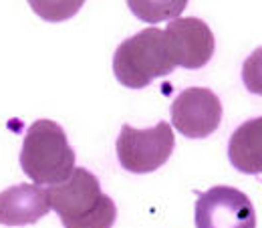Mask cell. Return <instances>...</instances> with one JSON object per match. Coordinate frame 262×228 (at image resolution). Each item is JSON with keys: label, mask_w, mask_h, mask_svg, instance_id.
<instances>
[{"label": "cell", "mask_w": 262, "mask_h": 228, "mask_svg": "<svg viewBox=\"0 0 262 228\" xmlns=\"http://www.w3.org/2000/svg\"><path fill=\"white\" fill-rule=\"evenodd\" d=\"M47 192L51 208L65 228H111L115 224V202L103 194L97 176L85 168H75L69 180L51 186Z\"/></svg>", "instance_id": "obj_1"}, {"label": "cell", "mask_w": 262, "mask_h": 228, "mask_svg": "<svg viewBox=\"0 0 262 228\" xmlns=\"http://www.w3.org/2000/svg\"><path fill=\"white\" fill-rule=\"evenodd\" d=\"M20 168L36 186H57L75 172V152L65 130L51 119H38L27 130Z\"/></svg>", "instance_id": "obj_2"}, {"label": "cell", "mask_w": 262, "mask_h": 228, "mask_svg": "<svg viewBox=\"0 0 262 228\" xmlns=\"http://www.w3.org/2000/svg\"><path fill=\"white\" fill-rule=\"evenodd\" d=\"M176 69L167 38L162 29H143L125 38L113 55V73L129 89L147 87L154 79L165 77Z\"/></svg>", "instance_id": "obj_3"}, {"label": "cell", "mask_w": 262, "mask_h": 228, "mask_svg": "<svg viewBox=\"0 0 262 228\" xmlns=\"http://www.w3.org/2000/svg\"><path fill=\"white\" fill-rule=\"evenodd\" d=\"M176 148L173 131L167 121L149 130L123 126L117 137V158L123 170L131 174H149L162 168Z\"/></svg>", "instance_id": "obj_4"}, {"label": "cell", "mask_w": 262, "mask_h": 228, "mask_svg": "<svg viewBox=\"0 0 262 228\" xmlns=\"http://www.w3.org/2000/svg\"><path fill=\"white\" fill-rule=\"evenodd\" d=\"M196 228H256V212L238 188L214 186L198 198Z\"/></svg>", "instance_id": "obj_5"}, {"label": "cell", "mask_w": 262, "mask_h": 228, "mask_svg": "<svg viewBox=\"0 0 262 228\" xmlns=\"http://www.w3.org/2000/svg\"><path fill=\"white\" fill-rule=\"evenodd\" d=\"M222 121V103L206 87L184 89L171 103V123L186 137L202 139L212 135Z\"/></svg>", "instance_id": "obj_6"}, {"label": "cell", "mask_w": 262, "mask_h": 228, "mask_svg": "<svg viewBox=\"0 0 262 228\" xmlns=\"http://www.w3.org/2000/svg\"><path fill=\"white\" fill-rule=\"evenodd\" d=\"M164 33L176 67L200 69L214 55V34L202 18H173Z\"/></svg>", "instance_id": "obj_7"}, {"label": "cell", "mask_w": 262, "mask_h": 228, "mask_svg": "<svg viewBox=\"0 0 262 228\" xmlns=\"http://www.w3.org/2000/svg\"><path fill=\"white\" fill-rule=\"evenodd\" d=\"M51 210L49 192L36 184H16L0 192V224L27 226L38 222Z\"/></svg>", "instance_id": "obj_8"}, {"label": "cell", "mask_w": 262, "mask_h": 228, "mask_svg": "<svg viewBox=\"0 0 262 228\" xmlns=\"http://www.w3.org/2000/svg\"><path fill=\"white\" fill-rule=\"evenodd\" d=\"M230 163L242 174H262V117L238 126L228 141Z\"/></svg>", "instance_id": "obj_9"}, {"label": "cell", "mask_w": 262, "mask_h": 228, "mask_svg": "<svg viewBox=\"0 0 262 228\" xmlns=\"http://www.w3.org/2000/svg\"><path fill=\"white\" fill-rule=\"evenodd\" d=\"M129 8L147 23H158L164 20L167 16H176L180 10L186 8V2H178V4H137V2H129Z\"/></svg>", "instance_id": "obj_10"}, {"label": "cell", "mask_w": 262, "mask_h": 228, "mask_svg": "<svg viewBox=\"0 0 262 228\" xmlns=\"http://www.w3.org/2000/svg\"><path fill=\"white\" fill-rule=\"evenodd\" d=\"M242 83L250 93L262 95V47L256 49L252 55H248V59L244 61Z\"/></svg>", "instance_id": "obj_11"}, {"label": "cell", "mask_w": 262, "mask_h": 228, "mask_svg": "<svg viewBox=\"0 0 262 228\" xmlns=\"http://www.w3.org/2000/svg\"><path fill=\"white\" fill-rule=\"evenodd\" d=\"M81 4L77 2V4H73V6H69V4H65V6H40V4H33V8L36 10V12H49V10H53L51 14H47L45 18L47 20H63L69 12H75L77 8H79Z\"/></svg>", "instance_id": "obj_12"}]
</instances>
